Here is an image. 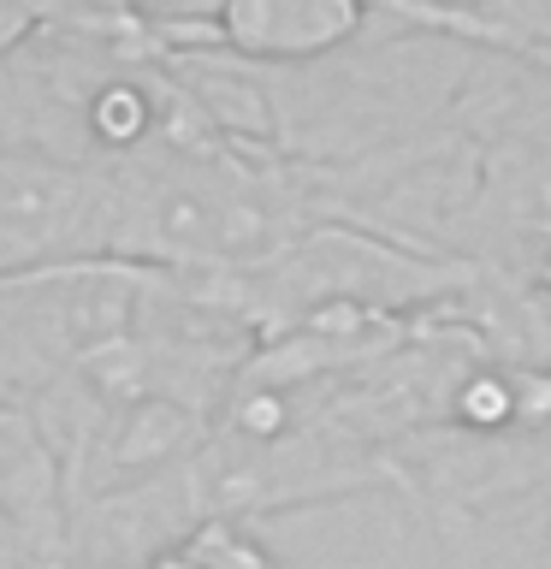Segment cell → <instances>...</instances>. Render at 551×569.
I'll list each match as a JSON object with an SVG mask.
<instances>
[{
	"label": "cell",
	"instance_id": "1",
	"mask_svg": "<svg viewBox=\"0 0 551 569\" xmlns=\"http://www.w3.org/2000/svg\"><path fill=\"white\" fill-rule=\"evenodd\" d=\"M113 261L178 279H256L320 226L314 172L243 142H160L113 167Z\"/></svg>",
	"mask_w": 551,
	"mask_h": 569
},
{
	"label": "cell",
	"instance_id": "2",
	"mask_svg": "<svg viewBox=\"0 0 551 569\" xmlns=\"http://www.w3.org/2000/svg\"><path fill=\"white\" fill-rule=\"evenodd\" d=\"M160 53H226L256 71L320 66L373 30V7L355 0H231V7H142Z\"/></svg>",
	"mask_w": 551,
	"mask_h": 569
},
{
	"label": "cell",
	"instance_id": "3",
	"mask_svg": "<svg viewBox=\"0 0 551 569\" xmlns=\"http://www.w3.org/2000/svg\"><path fill=\"white\" fill-rule=\"evenodd\" d=\"M142 569H284L267 533L243 516H196Z\"/></svg>",
	"mask_w": 551,
	"mask_h": 569
},
{
	"label": "cell",
	"instance_id": "4",
	"mask_svg": "<svg viewBox=\"0 0 551 569\" xmlns=\"http://www.w3.org/2000/svg\"><path fill=\"white\" fill-rule=\"evenodd\" d=\"M48 12H53V7H24V0H0V66H7L12 53H18L36 30L48 24Z\"/></svg>",
	"mask_w": 551,
	"mask_h": 569
},
{
	"label": "cell",
	"instance_id": "5",
	"mask_svg": "<svg viewBox=\"0 0 551 569\" xmlns=\"http://www.w3.org/2000/svg\"><path fill=\"white\" fill-rule=\"evenodd\" d=\"M528 284L540 291L545 302H551V238H545V249H540V261H533V273H528Z\"/></svg>",
	"mask_w": 551,
	"mask_h": 569
},
{
	"label": "cell",
	"instance_id": "6",
	"mask_svg": "<svg viewBox=\"0 0 551 569\" xmlns=\"http://www.w3.org/2000/svg\"><path fill=\"white\" fill-rule=\"evenodd\" d=\"M0 167H7V149H0Z\"/></svg>",
	"mask_w": 551,
	"mask_h": 569
}]
</instances>
